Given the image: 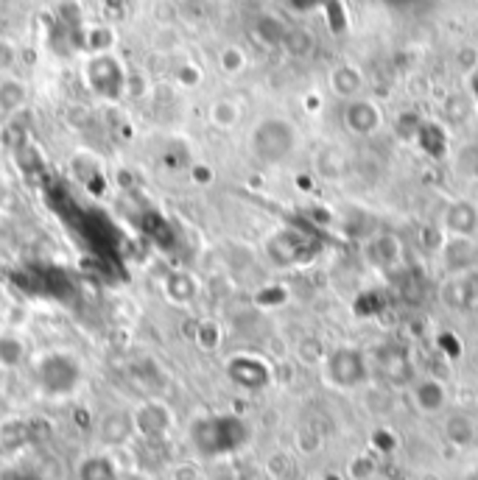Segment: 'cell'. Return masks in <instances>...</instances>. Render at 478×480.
I'll list each match as a JSON object with an SVG mask.
<instances>
[{"label":"cell","mask_w":478,"mask_h":480,"mask_svg":"<svg viewBox=\"0 0 478 480\" xmlns=\"http://www.w3.org/2000/svg\"><path fill=\"white\" fill-rule=\"evenodd\" d=\"M132 428H135V438H143V441H163L171 436L173 430V411L166 400L159 397H149L143 402H137L132 408Z\"/></svg>","instance_id":"obj_1"},{"label":"cell","mask_w":478,"mask_h":480,"mask_svg":"<svg viewBox=\"0 0 478 480\" xmlns=\"http://www.w3.org/2000/svg\"><path fill=\"white\" fill-rule=\"evenodd\" d=\"M291 149H294V129L286 120L269 118L252 132V151L263 163L269 165L282 163V159L291 154Z\"/></svg>","instance_id":"obj_2"},{"label":"cell","mask_w":478,"mask_h":480,"mask_svg":"<svg viewBox=\"0 0 478 480\" xmlns=\"http://www.w3.org/2000/svg\"><path fill=\"white\" fill-rule=\"evenodd\" d=\"M127 70L112 57V53H93L84 65V79L93 93L104 98H118L127 90Z\"/></svg>","instance_id":"obj_3"},{"label":"cell","mask_w":478,"mask_h":480,"mask_svg":"<svg viewBox=\"0 0 478 480\" xmlns=\"http://www.w3.org/2000/svg\"><path fill=\"white\" fill-rule=\"evenodd\" d=\"M328 380L339 388H352L366 380V354L356 347H339L325 358Z\"/></svg>","instance_id":"obj_4"},{"label":"cell","mask_w":478,"mask_h":480,"mask_svg":"<svg viewBox=\"0 0 478 480\" xmlns=\"http://www.w3.org/2000/svg\"><path fill=\"white\" fill-rule=\"evenodd\" d=\"M37 377H40V385H42L45 394L62 397V394H70V391H73V385L79 380V366L73 363L70 354L50 352L40 361Z\"/></svg>","instance_id":"obj_5"},{"label":"cell","mask_w":478,"mask_h":480,"mask_svg":"<svg viewBox=\"0 0 478 480\" xmlns=\"http://www.w3.org/2000/svg\"><path fill=\"white\" fill-rule=\"evenodd\" d=\"M96 438L106 453H118V450H127L132 438H135V428H132V414L129 411H106L98 419V428H96Z\"/></svg>","instance_id":"obj_6"},{"label":"cell","mask_w":478,"mask_h":480,"mask_svg":"<svg viewBox=\"0 0 478 480\" xmlns=\"http://www.w3.org/2000/svg\"><path fill=\"white\" fill-rule=\"evenodd\" d=\"M76 480H120V464L115 453H87L76 464Z\"/></svg>","instance_id":"obj_7"},{"label":"cell","mask_w":478,"mask_h":480,"mask_svg":"<svg viewBox=\"0 0 478 480\" xmlns=\"http://www.w3.org/2000/svg\"><path fill=\"white\" fill-rule=\"evenodd\" d=\"M163 293H166V299L171 301V305L185 308V305H193V301L199 299L202 282H199V277L193 274V271H182V269H180V271H171V274L166 277Z\"/></svg>","instance_id":"obj_8"},{"label":"cell","mask_w":478,"mask_h":480,"mask_svg":"<svg viewBox=\"0 0 478 480\" xmlns=\"http://www.w3.org/2000/svg\"><path fill=\"white\" fill-rule=\"evenodd\" d=\"M28 361V341L20 330H0V371H17Z\"/></svg>","instance_id":"obj_9"},{"label":"cell","mask_w":478,"mask_h":480,"mask_svg":"<svg viewBox=\"0 0 478 480\" xmlns=\"http://www.w3.org/2000/svg\"><path fill=\"white\" fill-rule=\"evenodd\" d=\"M412 400L422 414H439L448 402V391L436 377H422L412 388Z\"/></svg>","instance_id":"obj_10"},{"label":"cell","mask_w":478,"mask_h":480,"mask_svg":"<svg viewBox=\"0 0 478 480\" xmlns=\"http://www.w3.org/2000/svg\"><path fill=\"white\" fill-rule=\"evenodd\" d=\"M445 226L453 232V238H470L478 232V207L470 202H456L445 212Z\"/></svg>","instance_id":"obj_11"},{"label":"cell","mask_w":478,"mask_h":480,"mask_svg":"<svg viewBox=\"0 0 478 480\" xmlns=\"http://www.w3.org/2000/svg\"><path fill=\"white\" fill-rule=\"evenodd\" d=\"M229 377L243 388H263L269 383V369L258 358H238L229 363Z\"/></svg>","instance_id":"obj_12"},{"label":"cell","mask_w":478,"mask_h":480,"mask_svg":"<svg viewBox=\"0 0 478 480\" xmlns=\"http://www.w3.org/2000/svg\"><path fill=\"white\" fill-rule=\"evenodd\" d=\"M299 238H294L291 232H277L274 238L266 240V255L274 265H297L299 263Z\"/></svg>","instance_id":"obj_13"},{"label":"cell","mask_w":478,"mask_h":480,"mask_svg":"<svg viewBox=\"0 0 478 480\" xmlns=\"http://www.w3.org/2000/svg\"><path fill=\"white\" fill-rule=\"evenodd\" d=\"M31 441V424L23 419H9L0 424V455H14Z\"/></svg>","instance_id":"obj_14"},{"label":"cell","mask_w":478,"mask_h":480,"mask_svg":"<svg viewBox=\"0 0 478 480\" xmlns=\"http://www.w3.org/2000/svg\"><path fill=\"white\" fill-rule=\"evenodd\" d=\"M28 101V87L20 79L0 76V115L20 112Z\"/></svg>","instance_id":"obj_15"},{"label":"cell","mask_w":478,"mask_h":480,"mask_svg":"<svg viewBox=\"0 0 478 480\" xmlns=\"http://www.w3.org/2000/svg\"><path fill=\"white\" fill-rule=\"evenodd\" d=\"M193 341L202 352H219L224 344V327L216 318H199L197 330H193Z\"/></svg>","instance_id":"obj_16"},{"label":"cell","mask_w":478,"mask_h":480,"mask_svg":"<svg viewBox=\"0 0 478 480\" xmlns=\"http://www.w3.org/2000/svg\"><path fill=\"white\" fill-rule=\"evenodd\" d=\"M445 436L456 447H470L475 441V422L467 414H453L445 422Z\"/></svg>","instance_id":"obj_17"},{"label":"cell","mask_w":478,"mask_h":480,"mask_svg":"<svg viewBox=\"0 0 478 480\" xmlns=\"http://www.w3.org/2000/svg\"><path fill=\"white\" fill-rule=\"evenodd\" d=\"M263 469H266V477H269V480H291L294 472H297V464H294V458L289 453L277 450V453H272L269 458H266Z\"/></svg>","instance_id":"obj_18"},{"label":"cell","mask_w":478,"mask_h":480,"mask_svg":"<svg viewBox=\"0 0 478 480\" xmlns=\"http://www.w3.org/2000/svg\"><path fill=\"white\" fill-rule=\"evenodd\" d=\"M238 118H241L238 103L229 98H219L210 106V120H212V126H219V129H233Z\"/></svg>","instance_id":"obj_19"},{"label":"cell","mask_w":478,"mask_h":480,"mask_svg":"<svg viewBox=\"0 0 478 480\" xmlns=\"http://www.w3.org/2000/svg\"><path fill=\"white\" fill-rule=\"evenodd\" d=\"M366 255L372 257V263L375 265H392L395 257H397V240L395 238H372L369 246H366Z\"/></svg>","instance_id":"obj_20"},{"label":"cell","mask_w":478,"mask_h":480,"mask_svg":"<svg viewBox=\"0 0 478 480\" xmlns=\"http://www.w3.org/2000/svg\"><path fill=\"white\" fill-rule=\"evenodd\" d=\"M115 45V31L106 26H93L84 31V48L90 53H110V48Z\"/></svg>","instance_id":"obj_21"},{"label":"cell","mask_w":478,"mask_h":480,"mask_svg":"<svg viewBox=\"0 0 478 480\" xmlns=\"http://www.w3.org/2000/svg\"><path fill=\"white\" fill-rule=\"evenodd\" d=\"M297 354H299V361H305V363H325V358H328L322 341H319V338H311V335L297 344Z\"/></svg>","instance_id":"obj_22"},{"label":"cell","mask_w":478,"mask_h":480,"mask_svg":"<svg viewBox=\"0 0 478 480\" xmlns=\"http://www.w3.org/2000/svg\"><path fill=\"white\" fill-rule=\"evenodd\" d=\"M243 65H246V57H243V50L235 48V45H227V48L219 53V67L224 70V73H229V76L241 73Z\"/></svg>","instance_id":"obj_23"},{"label":"cell","mask_w":478,"mask_h":480,"mask_svg":"<svg viewBox=\"0 0 478 480\" xmlns=\"http://www.w3.org/2000/svg\"><path fill=\"white\" fill-rule=\"evenodd\" d=\"M168 480H202V467L197 461H176L168 469Z\"/></svg>","instance_id":"obj_24"},{"label":"cell","mask_w":478,"mask_h":480,"mask_svg":"<svg viewBox=\"0 0 478 480\" xmlns=\"http://www.w3.org/2000/svg\"><path fill=\"white\" fill-rule=\"evenodd\" d=\"M286 291L282 288H277V286H269V288H263V291H258L255 293V301L260 308H266V310H274V308H280L282 301H286Z\"/></svg>","instance_id":"obj_25"},{"label":"cell","mask_w":478,"mask_h":480,"mask_svg":"<svg viewBox=\"0 0 478 480\" xmlns=\"http://www.w3.org/2000/svg\"><path fill=\"white\" fill-rule=\"evenodd\" d=\"M386 308V301L381 293H364L361 299H356V316H375Z\"/></svg>","instance_id":"obj_26"},{"label":"cell","mask_w":478,"mask_h":480,"mask_svg":"<svg viewBox=\"0 0 478 480\" xmlns=\"http://www.w3.org/2000/svg\"><path fill=\"white\" fill-rule=\"evenodd\" d=\"M17 65V45L6 37H0V76H9V70Z\"/></svg>","instance_id":"obj_27"},{"label":"cell","mask_w":478,"mask_h":480,"mask_svg":"<svg viewBox=\"0 0 478 480\" xmlns=\"http://www.w3.org/2000/svg\"><path fill=\"white\" fill-rule=\"evenodd\" d=\"M199 81H202V70L197 65H190V62L180 65V70H176V84L190 90V87H197Z\"/></svg>","instance_id":"obj_28"},{"label":"cell","mask_w":478,"mask_h":480,"mask_svg":"<svg viewBox=\"0 0 478 480\" xmlns=\"http://www.w3.org/2000/svg\"><path fill=\"white\" fill-rule=\"evenodd\" d=\"M372 472H375V464H372L366 455L352 458V464H350V477L352 480H366V477H372Z\"/></svg>","instance_id":"obj_29"},{"label":"cell","mask_w":478,"mask_h":480,"mask_svg":"<svg viewBox=\"0 0 478 480\" xmlns=\"http://www.w3.org/2000/svg\"><path fill=\"white\" fill-rule=\"evenodd\" d=\"M297 447L303 450L305 455L316 453L319 450V433H313L311 428H303V430L297 433Z\"/></svg>","instance_id":"obj_30"},{"label":"cell","mask_w":478,"mask_h":480,"mask_svg":"<svg viewBox=\"0 0 478 480\" xmlns=\"http://www.w3.org/2000/svg\"><path fill=\"white\" fill-rule=\"evenodd\" d=\"M190 179L197 182V185H210L212 179H216V173H212V168H210V165L197 163V165L190 168Z\"/></svg>","instance_id":"obj_31"},{"label":"cell","mask_w":478,"mask_h":480,"mask_svg":"<svg viewBox=\"0 0 478 480\" xmlns=\"http://www.w3.org/2000/svg\"><path fill=\"white\" fill-rule=\"evenodd\" d=\"M358 87V79L352 76V70H350V76H344V70H339V76H335V90L339 93H352Z\"/></svg>","instance_id":"obj_32"},{"label":"cell","mask_w":478,"mask_h":480,"mask_svg":"<svg viewBox=\"0 0 478 480\" xmlns=\"http://www.w3.org/2000/svg\"><path fill=\"white\" fill-rule=\"evenodd\" d=\"M439 344H442V349H445L448 358H456V354H462V344L453 341L451 335H442V338H439Z\"/></svg>","instance_id":"obj_33"},{"label":"cell","mask_w":478,"mask_h":480,"mask_svg":"<svg viewBox=\"0 0 478 480\" xmlns=\"http://www.w3.org/2000/svg\"><path fill=\"white\" fill-rule=\"evenodd\" d=\"M6 288V269H4V263H0V291Z\"/></svg>","instance_id":"obj_34"},{"label":"cell","mask_w":478,"mask_h":480,"mask_svg":"<svg viewBox=\"0 0 478 480\" xmlns=\"http://www.w3.org/2000/svg\"><path fill=\"white\" fill-rule=\"evenodd\" d=\"M6 327V310H4V301H0V330Z\"/></svg>","instance_id":"obj_35"}]
</instances>
